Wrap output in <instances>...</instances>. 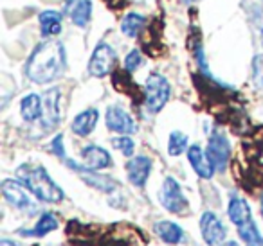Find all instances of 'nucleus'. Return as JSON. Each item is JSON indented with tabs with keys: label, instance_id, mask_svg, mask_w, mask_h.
Masks as SVG:
<instances>
[{
	"label": "nucleus",
	"instance_id": "nucleus-22",
	"mask_svg": "<svg viewBox=\"0 0 263 246\" xmlns=\"http://www.w3.org/2000/svg\"><path fill=\"white\" fill-rule=\"evenodd\" d=\"M238 234H240L241 241H243L247 246H263V237L252 219L243 224H240V227H238Z\"/></svg>",
	"mask_w": 263,
	"mask_h": 246
},
{
	"label": "nucleus",
	"instance_id": "nucleus-10",
	"mask_svg": "<svg viewBox=\"0 0 263 246\" xmlns=\"http://www.w3.org/2000/svg\"><path fill=\"white\" fill-rule=\"evenodd\" d=\"M106 126L108 130L117 131V133H123V135H130V133H136L137 126H136V120L132 119L130 113L124 112L121 106H110L106 110Z\"/></svg>",
	"mask_w": 263,
	"mask_h": 246
},
{
	"label": "nucleus",
	"instance_id": "nucleus-27",
	"mask_svg": "<svg viewBox=\"0 0 263 246\" xmlns=\"http://www.w3.org/2000/svg\"><path fill=\"white\" fill-rule=\"evenodd\" d=\"M252 79L256 87L263 90V54H259L252 63Z\"/></svg>",
	"mask_w": 263,
	"mask_h": 246
},
{
	"label": "nucleus",
	"instance_id": "nucleus-21",
	"mask_svg": "<svg viewBox=\"0 0 263 246\" xmlns=\"http://www.w3.org/2000/svg\"><path fill=\"white\" fill-rule=\"evenodd\" d=\"M144 22H146V20H144V16L139 15V13H128L123 18V22H121V31H123L128 38H137L141 34V31H143Z\"/></svg>",
	"mask_w": 263,
	"mask_h": 246
},
{
	"label": "nucleus",
	"instance_id": "nucleus-13",
	"mask_svg": "<svg viewBox=\"0 0 263 246\" xmlns=\"http://www.w3.org/2000/svg\"><path fill=\"white\" fill-rule=\"evenodd\" d=\"M187 160H190L191 167H193L195 173L200 178L209 180V178L215 174V166H213L208 151H202L200 146H191V148L187 149Z\"/></svg>",
	"mask_w": 263,
	"mask_h": 246
},
{
	"label": "nucleus",
	"instance_id": "nucleus-7",
	"mask_svg": "<svg viewBox=\"0 0 263 246\" xmlns=\"http://www.w3.org/2000/svg\"><path fill=\"white\" fill-rule=\"evenodd\" d=\"M117 54L108 44L101 42L92 52V58L88 61V72L94 77H105L116 69Z\"/></svg>",
	"mask_w": 263,
	"mask_h": 246
},
{
	"label": "nucleus",
	"instance_id": "nucleus-11",
	"mask_svg": "<svg viewBox=\"0 0 263 246\" xmlns=\"http://www.w3.org/2000/svg\"><path fill=\"white\" fill-rule=\"evenodd\" d=\"M200 232L209 246H216L226 239V227L213 212H205L200 217Z\"/></svg>",
	"mask_w": 263,
	"mask_h": 246
},
{
	"label": "nucleus",
	"instance_id": "nucleus-33",
	"mask_svg": "<svg viewBox=\"0 0 263 246\" xmlns=\"http://www.w3.org/2000/svg\"><path fill=\"white\" fill-rule=\"evenodd\" d=\"M261 216H263V196H261Z\"/></svg>",
	"mask_w": 263,
	"mask_h": 246
},
{
	"label": "nucleus",
	"instance_id": "nucleus-3",
	"mask_svg": "<svg viewBox=\"0 0 263 246\" xmlns=\"http://www.w3.org/2000/svg\"><path fill=\"white\" fill-rule=\"evenodd\" d=\"M170 94H172V87H170L168 79L161 74H150L146 79V94H144V102L146 108L152 113H157L164 108L168 102Z\"/></svg>",
	"mask_w": 263,
	"mask_h": 246
},
{
	"label": "nucleus",
	"instance_id": "nucleus-29",
	"mask_svg": "<svg viewBox=\"0 0 263 246\" xmlns=\"http://www.w3.org/2000/svg\"><path fill=\"white\" fill-rule=\"evenodd\" d=\"M51 149H52V153H54V155L60 156V158H65V149H63V137H62V135H58V137L52 140Z\"/></svg>",
	"mask_w": 263,
	"mask_h": 246
},
{
	"label": "nucleus",
	"instance_id": "nucleus-28",
	"mask_svg": "<svg viewBox=\"0 0 263 246\" xmlns=\"http://www.w3.org/2000/svg\"><path fill=\"white\" fill-rule=\"evenodd\" d=\"M141 61H143V58H141L139 51H130L126 54V58H124V70L126 72H134L141 65Z\"/></svg>",
	"mask_w": 263,
	"mask_h": 246
},
{
	"label": "nucleus",
	"instance_id": "nucleus-31",
	"mask_svg": "<svg viewBox=\"0 0 263 246\" xmlns=\"http://www.w3.org/2000/svg\"><path fill=\"white\" fill-rule=\"evenodd\" d=\"M222 246H238V244H236L234 241H227V242H223Z\"/></svg>",
	"mask_w": 263,
	"mask_h": 246
},
{
	"label": "nucleus",
	"instance_id": "nucleus-34",
	"mask_svg": "<svg viewBox=\"0 0 263 246\" xmlns=\"http://www.w3.org/2000/svg\"><path fill=\"white\" fill-rule=\"evenodd\" d=\"M184 2H193V0H184Z\"/></svg>",
	"mask_w": 263,
	"mask_h": 246
},
{
	"label": "nucleus",
	"instance_id": "nucleus-6",
	"mask_svg": "<svg viewBox=\"0 0 263 246\" xmlns=\"http://www.w3.org/2000/svg\"><path fill=\"white\" fill-rule=\"evenodd\" d=\"M26 185L22 181H15V180H4L2 183V194L8 199V203H11L15 209L24 210V212L34 214L38 210V205L26 191Z\"/></svg>",
	"mask_w": 263,
	"mask_h": 246
},
{
	"label": "nucleus",
	"instance_id": "nucleus-25",
	"mask_svg": "<svg viewBox=\"0 0 263 246\" xmlns=\"http://www.w3.org/2000/svg\"><path fill=\"white\" fill-rule=\"evenodd\" d=\"M187 148V137L180 131H173L170 135V142H168V151L172 156H179L186 151Z\"/></svg>",
	"mask_w": 263,
	"mask_h": 246
},
{
	"label": "nucleus",
	"instance_id": "nucleus-30",
	"mask_svg": "<svg viewBox=\"0 0 263 246\" xmlns=\"http://www.w3.org/2000/svg\"><path fill=\"white\" fill-rule=\"evenodd\" d=\"M0 246H16V244L11 241H8V239H2V241H0Z\"/></svg>",
	"mask_w": 263,
	"mask_h": 246
},
{
	"label": "nucleus",
	"instance_id": "nucleus-9",
	"mask_svg": "<svg viewBox=\"0 0 263 246\" xmlns=\"http://www.w3.org/2000/svg\"><path fill=\"white\" fill-rule=\"evenodd\" d=\"M208 155L216 171H223L231 158V144L222 133H213L208 144Z\"/></svg>",
	"mask_w": 263,
	"mask_h": 246
},
{
	"label": "nucleus",
	"instance_id": "nucleus-2",
	"mask_svg": "<svg viewBox=\"0 0 263 246\" xmlns=\"http://www.w3.org/2000/svg\"><path fill=\"white\" fill-rule=\"evenodd\" d=\"M16 178L27 187V191L33 192L38 199L47 203H60L63 199V191L52 181L49 173L40 166L24 163L16 169Z\"/></svg>",
	"mask_w": 263,
	"mask_h": 246
},
{
	"label": "nucleus",
	"instance_id": "nucleus-23",
	"mask_svg": "<svg viewBox=\"0 0 263 246\" xmlns=\"http://www.w3.org/2000/svg\"><path fill=\"white\" fill-rule=\"evenodd\" d=\"M58 228V219H56L52 214L45 212L44 216L40 217V221L36 223V227L33 228V230H24L20 232V234L24 235H36V237H44V235H47L49 232L56 230Z\"/></svg>",
	"mask_w": 263,
	"mask_h": 246
},
{
	"label": "nucleus",
	"instance_id": "nucleus-19",
	"mask_svg": "<svg viewBox=\"0 0 263 246\" xmlns=\"http://www.w3.org/2000/svg\"><path fill=\"white\" fill-rule=\"evenodd\" d=\"M155 232L159 234V237L168 244H179L184 239V232L179 224L172 223V221H159L155 224Z\"/></svg>",
	"mask_w": 263,
	"mask_h": 246
},
{
	"label": "nucleus",
	"instance_id": "nucleus-16",
	"mask_svg": "<svg viewBox=\"0 0 263 246\" xmlns=\"http://www.w3.org/2000/svg\"><path fill=\"white\" fill-rule=\"evenodd\" d=\"M99 113L96 108H88L85 112H81L80 115H76V119L72 120V131L80 137H87L94 131L96 124H98Z\"/></svg>",
	"mask_w": 263,
	"mask_h": 246
},
{
	"label": "nucleus",
	"instance_id": "nucleus-5",
	"mask_svg": "<svg viewBox=\"0 0 263 246\" xmlns=\"http://www.w3.org/2000/svg\"><path fill=\"white\" fill-rule=\"evenodd\" d=\"M101 246H144V237L132 224H114L101 239Z\"/></svg>",
	"mask_w": 263,
	"mask_h": 246
},
{
	"label": "nucleus",
	"instance_id": "nucleus-20",
	"mask_svg": "<svg viewBox=\"0 0 263 246\" xmlns=\"http://www.w3.org/2000/svg\"><path fill=\"white\" fill-rule=\"evenodd\" d=\"M20 112L27 122H34V120L42 119V97L36 94L26 95L20 102Z\"/></svg>",
	"mask_w": 263,
	"mask_h": 246
},
{
	"label": "nucleus",
	"instance_id": "nucleus-26",
	"mask_svg": "<svg viewBox=\"0 0 263 246\" xmlns=\"http://www.w3.org/2000/svg\"><path fill=\"white\" fill-rule=\"evenodd\" d=\"M112 146L116 149H119V151L123 153L124 156H132V155H134V148H136V144H134V140H132L130 137H117V138H114Z\"/></svg>",
	"mask_w": 263,
	"mask_h": 246
},
{
	"label": "nucleus",
	"instance_id": "nucleus-1",
	"mask_svg": "<svg viewBox=\"0 0 263 246\" xmlns=\"http://www.w3.org/2000/svg\"><path fill=\"white\" fill-rule=\"evenodd\" d=\"M67 67L65 49L58 40H49L40 44L29 56L26 74L31 81L38 85L51 83L58 79Z\"/></svg>",
	"mask_w": 263,
	"mask_h": 246
},
{
	"label": "nucleus",
	"instance_id": "nucleus-18",
	"mask_svg": "<svg viewBox=\"0 0 263 246\" xmlns=\"http://www.w3.org/2000/svg\"><path fill=\"white\" fill-rule=\"evenodd\" d=\"M40 29L45 38L56 36L62 31V15L54 9H47V11L40 13Z\"/></svg>",
	"mask_w": 263,
	"mask_h": 246
},
{
	"label": "nucleus",
	"instance_id": "nucleus-4",
	"mask_svg": "<svg viewBox=\"0 0 263 246\" xmlns=\"http://www.w3.org/2000/svg\"><path fill=\"white\" fill-rule=\"evenodd\" d=\"M159 198H161L162 207L173 214L184 216V214L190 210V203H187V199H186V196H184L182 189H180L179 181L172 176H168L164 180Z\"/></svg>",
	"mask_w": 263,
	"mask_h": 246
},
{
	"label": "nucleus",
	"instance_id": "nucleus-12",
	"mask_svg": "<svg viewBox=\"0 0 263 246\" xmlns=\"http://www.w3.org/2000/svg\"><path fill=\"white\" fill-rule=\"evenodd\" d=\"M65 162H67V166H69L70 169L78 171V173L81 174V178L85 180V183L92 185V187L98 189V191H101V192H112L114 189L117 187V183L112 180V178L103 176V174H98L96 171L87 169L85 166H83V167L78 166V163H76V162H72V160H65Z\"/></svg>",
	"mask_w": 263,
	"mask_h": 246
},
{
	"label": "nucleus",
	"instance_id": "nucleus-24",
	"mask_svg": "<svg viewBox=\"0 0 263 246\" xmlns=\"http://www.w3.org/2000/svg\"><path fill=\"white\" fill-rule=\"evenodd\" d=\"M92 16V2L90 0H80L70 11V18L78 27H85Z\"/></svg>",
	"mask_w": 263,
	"mask_h": 246
},
{
	"label": "nucleus",
	"instance_id": "nucleus-8",
	"mask_svg": "<svg viewBox=\"0 0 263 246\" xmlns=\"http://www.w3.org/2000/svg\"><path fill=\"white\" fill-rule=\"evenodd\" d=\"M60 122V90L51 88L42 97V119L40 126L44 131H51Z\"/></svg>",
	"mask_w": 263,
	"mask_h": 246
},
{
	"label": "nucleus",
	"instance_id": "nucleus-14",
	"mask_svg": "<svg viewBox=\"0 0 263 246\" xmlns=\"http://www.w3.org/2000/svg\"><path fill=\"white\" fill-rule=\"evenodd\" d=\"M150 171H152V160L148 156H134L126 163L128 180L136 185V187H143L146 183L148 176H150Z\"/></svg>",
	"mask_w": 263,
	"mask_h": 246
},
{
	"label": "nucleus",
	"instance_id": "nucleus-17",
	"mask_svg": "<svg viewBox=\"0 0 263 246\" xmlns=\"http://www.w3.org/2000/svg\"><path fill=\"white\" fill-rule=\"evenodd\" d=\"M227 214H229V219L233 221L236 227H240V224H243L252 219L249 203L245 201L243 198H238V196H233V198H231Z\"/></svg>",
	"mask_w": 263,
	"mask_h": 246
},
{
	"label": "nucleus",
	"instance_id": "nucleus-32",
	"mask_svg": "<svg viewBox=\"0 0 263 246\" xmlns=\"http://www.w3.org/2000/svg\"><path fill=\"white\" fill-rule=\"evenodd\" d=\"M74 0H65V8H70V4H72Z\"/></svg>",
	"mask_w": 263,
	"mask_h": 246
},
{
	"label": "nucleus",
	"instance_id": "nucleus-15",
	"mask_svg": "<svg viewBox=\"0 0 263 246\" xmlns=\"http://www.w3.org/2000/svg\"><path fill=\"white\" fill-rule=\"evenodd\" d=\"M81 156H83L85 167L90 171L105 169V167H110V163H112V158H110L108 151L99 148V146H87V148L81 151Z\"/></svg>",
	"mask_w": 263,
	"mask_h": 246
}]
</instances>
